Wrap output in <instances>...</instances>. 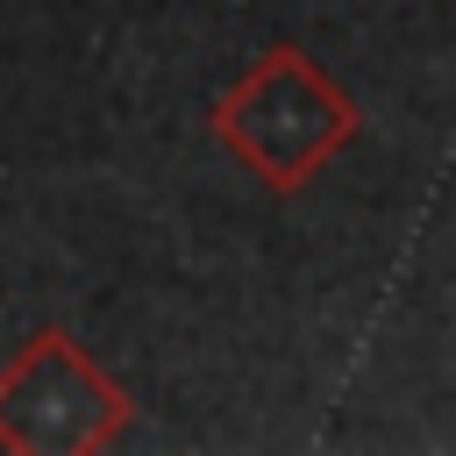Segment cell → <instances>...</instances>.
<instances>
[{"instance_id":"1","label":"cell","mask_w":456,"mask_h":456,"mask_svg":"<svg viewBox=\"0 0 456 456\" xmlns=\"http://www.w3.org/2000/svg\"><path fill=\"white\" fill-rule=\"evenodd\" d=\"M356 128H363V107L299 43H271L214 100V142L264 192H299L328 157H342L356 142Z\"/></svg>"},{"instance_id":"2","label":"cell","mask_w":456,"mask_h":456,"mask_svg":"<svg viewBox=\"0 0 456 456\" xmlns=\"http://www.w3.org/2000/svg\"><path fill=\"white\" fill-rule=\"evenodd\" d=\"M135 420V399L71 328H36L0 363V449L7 456H93Z\"/></svg>"}]
</instances>
